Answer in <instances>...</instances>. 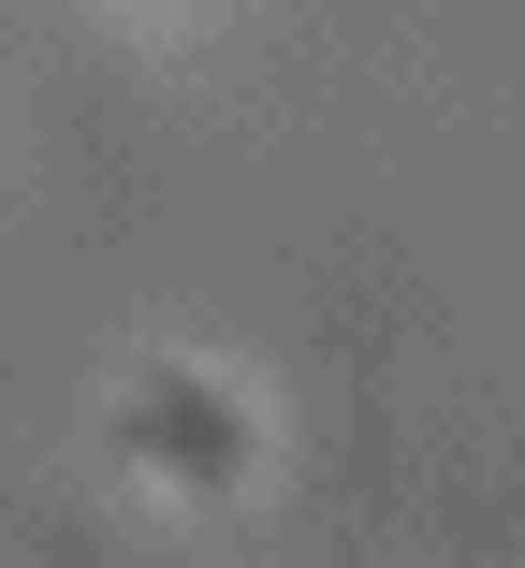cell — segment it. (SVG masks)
<instances>
[{
  "instance_id": "cell-1",
  "label": "cell",
  "mask_w": 525,
  "mask_h": 568,
  "mask_svg": "<svg viewBox=\"0 0 525 568\" xmlns=\"http://www.w3.org/2000/svg\"><path fill=\"white\" fill-rule=\"evenodd\" d=\"M118 452H132L161 496L220 510V496H249V467H263V423H249V394H234L220 365L161 351V365H132V379H118Z\"/></svg>"
}]
</instances>
